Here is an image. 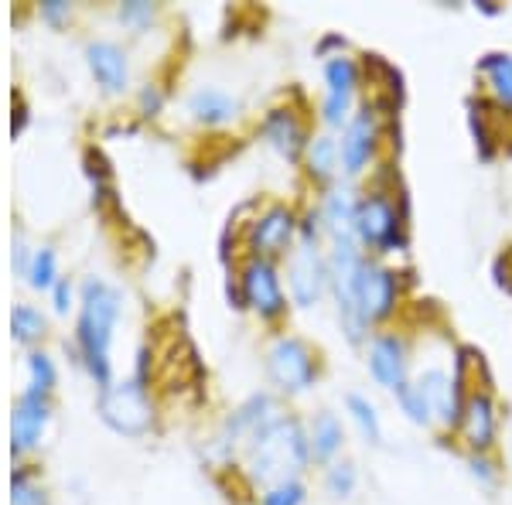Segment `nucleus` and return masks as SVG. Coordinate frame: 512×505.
<instances>
[{"label": "nucleus", "instance_id": "1", "mask_svg": "<svg viewBox=\"0 0 512 505\" xmlns=\"http://www.w3.org/2000/svg\"><path fill=\"white\" fill-rule=\"evenodd\" d=\"M328 267H332V311L335 325L352 349L362 352L369 335L396 325L407 304L410 270L400 263L376 260L355 243V236L328 239Z\"/></svg>", "mask_w": 512, "mask_h": 505}, {"label": "nucleus", "instance_id": "2", "mask_svg": "<svg viewBox=\"0 0 512 505\" xmlns=\"http://www.w3.org/2000/svg\"><path fill=\"white\" fill-rule=\"evenodd\" d=\"M410 192L390 157L362 181L359 209H355L352 236L376 260H403L410 253Z\"/></svg>", "mask_w": 512, "mask_h": 505}, {"label": "nucleus", "instance_id": "3", "mask_svg": "<svg viewBox=\"0 0 512 505\" xmlns=\"http://www.w3.org/2000/svg\"><path fill=\"white\" fill-rule=\"evenodd\" d=\"M239 468L260 492L277 482H287V478H308L315 461H311L308 430H304L301 413H294L291 407L280 413L274 424L243 451Z\"/></svg>", "mask_w": 512, "mask_h": 505}, {"label": "nucleus", "instance_id": "4", "mask_svg": "<svg viewBox=\"0 0 512 505\" xmlns=\"http://www.w3.org/2000/svg\"><path fill=\"white\" fill-rule=\"evenodd\" d=\"M123 314V294L110 280L86 277L79 287V321H76V349L79 362L86 366L89 379L103 389L113 383V331Z\"/></svg>", "mask_w": 512, "mask_h": 505}, {"label": "nucleus", "instance_id": "5", "mask_svg": "<svg viewBox=\"0 0 512 505\" xmlns=\"http://www.w3.org/2000/svg\"><path fill=\"white\" fill-rule=\"evenodd\" d=\"M263 376H267L270 393H277L284 403L304 400L325 379V359L318 345L301 331L280 328L263 345Z\"/></svg>", "mask_w": 512, "mask_h": 505}, {"label": "nucleus", "instance_id": "6", "mask_svg": "<svg viewBox=\"0 0 512 505\" xmlns=\"http://www.w3.org/2000/svg\"><path fill=\"white\" fill-rule=\"evenodd\" d=\"M369 82L362 55H338V59L321 62V93L315 103V127L328 134H342L359 106L366 103Z\"/></svg>", "mask_w": 512, "mask_h": 505}, {"label": "nucleus", "instance_id": "7", "mask_svg": "<svg viewBox=\"0 0 512 505\" xmlns=\"http://www.w3.org/2000/svg\"><path fill=\"white\" fill-rule=\"evenodd\" d=\"M393 117L366 96V103L359 106V113L345 123V130L338 134V154H342V178L362 185L373 171L383 164L386 157V140H390Z\"/></svg>", "mask_w": 512, "mask_h": 505}, {"label": "nucleus", "instance_id": "8", "mask_svg": "<svg viewBox=\"0 0 512 505\" xmlns=\"http://www.w3.org/2000/svg\"><path fill=\"white\" fill-rule=\"evenodd\" d=\"M301 239V209L284 198L256 205V212L243 222V256L284 263Z\"/></svg>", "mask_w": 512, "mask_h": 505}, {"label": "nucleus", "instance_id": "9", "mask_svg": "<svg viewBox=\"0 0 512 505\" xmlns=\"http://www.w3.org/2000/svg\"><path fill=\"white\" fill-rule=\"evenodd\" d=\"M362 366H366L369 383L383 393L396 396L403 386L410 383L417 366V342L403 325L379 328L369 335V342L362 345Z\"/></svg>", "mask_w": 512, "mask_h": 505}, {"label": "nucleus", "instance_id": "10", "mask_svg": "<svg viewBox=\"0 0 512 505\" xmlns=\"http://www.w3.org/2000/svg\"><path fill=\"white\" fill-rule=\"evenodd\" d=\"M239 287H243L246 311L253 314L260 325L277 328L291 318L294 304L284 284V267L274 260H260V256H243L236 267Z\"/></svg>", "mask_w": 512, "mask_h": 505}, {"label": "nucleus", "instance_id": "11", "mask_svg": "<svg viewBox=\"0 0 512 505\" xmlns=\"http://www.w3.org/2000/svg\"><path fill=\"white\" fill-rule=\"evenodd\" d=\"M280 267H284V284L294 311H318L321 304L332 301V267H328L325 243L297 239L291 256Z\"/></svg>", "mask_w": 512, "mask_h": 505}, {"label": "nucleus", "instance_id": "12", "mask_svg": "<svg viewBox=\"0 0 512 505\" xmlns=\"http://www.w3.org/2000/svg\"><path fill=\"white\" fill-rule=\"evenodd\" d=\"M96 413L113 434L120 437H144L154 427V400L144 379H113L110 386L99 389Z\"/></svg>", "mask_w": 512, "mask_h": 505}, {"label": "nucleus", "instance_id": "13", "mask_svg": "<svg viewBox=\"0 0 512 505\" xmlns=\"http://www.w3.org/2000/svg\"><path fill=\"white\" fill-rule=\"evenodd\" d=\"M502 430H506V413H502V400L495 393V383H482L478 379L451 441H458L461 454H499L502 437H506Z\"/></svg>", "mask_w": 512, "mask_h": 505}, {"label": "nucleus", "instance_id": "14", "mask_svg": "<svg viewBox=\"0 0 512 505\" xmlns=\"http://www.w3.org/2000/svg\"><path fill=\"white\" fill-rule=\"evenodd\" d=\"M284 410H287V403L280 400L277 393H270V389H256V393H250L246 400H239L236 407L229 410V417L222 420L216 447L226 454V458L239 461L246 447H250L270 424H274Z\"/></svg>", "mask_w": 512, "mask_h": 505}, {"label": "nucleus", "instance_id": "15", "mask_svg": "<svg viewBox=\"0 0 512 505\" xmlns=\"http://www.w3.org/2000/svg\"><path fill=\"white\" fill-rule=\"evenodd\" d=\"M311 134H315V123H311L308 113L294 103H274L260 113V123H256V137L274 151L280 161L291 164V168H301L304 147H308Z\"/></svg>", "mask_w": 512, "mask_h": 505}, {"label": "nucleus", "instance_id": "16", "mask_svg": "<svg viewBox=\"0 0 512 505\" xmlns=\"http://www.w3.org/2000/svg\"><path fill=\"white\" fill-rule=\"evenodd\" d=\"M304 430H308V447L315 468H325L349 454V424H345L342 410L315 407L311 413H304Z\"/></svg>", "mask_w": 512, "mask_h": 505}, {"label": "nucleus", "instance_id": "17", "mask_svg": "<svg viewBox=\"0 0 512 505\" xmlns=\"http://www.w3.org/2000/svg\"><path fill=\"white\" fill-rule=\"evenodd\" d=\"M359 195L362 185L355 181H338V185L325 188L311 198V209H315L321 229H325V239H342L352 236V222H355V209H359Z\"/></svg>", "mask_w": 512, "mask_h": 505}, {"label": "nucleus", "instance_id": "18", "mask_svg": "<svg viewBox=\"0 0 512 505\" xmlns=\"http://www.w3.org/2000/svg\"><path fill=\"white\" fill-rule=\"evenodd\" d=\"M86 65L93 72L96 86L110 96H120L127 93L130 86V55L127 48L117 45L110 38H96L86 45Z\"/></svg>", "mask_w": 512, "mask_h": 505}, {"label": "nucleus", "instance_id": "19", "mask_svg": "<svg viewBox=\"0 0 512 505\" xmlns=\"http://www.w3.org/2000/svg\"><path fill=\"white\" fill-rule=\"evenodd\" d=\"M301 175L311 188L325 192L342 181V154H338V134H328V130H318L311 134L308 147H304L301 157Z\"/></svg>", "mask_w": 512, "mask_h": 505}, {"label": "nucleus", "instance_id": "20", "mask_svg": "<svg viewBox=\"0 0 512 505\" xmlns=\"http://www.w3.org/2000/svg\"><path fill=\"white\" fill-rule=\"evenodd\" d=\"M478 96H485L499 113L512 117V52L489 48L475 59Z\"/></svg>", "mask_w": 512, "mask_h": 505}, {"label": "nucleus", "instance_id": "21", "mask_svg": "<svg viewBox=\"0 0 512 505\" xmlns=\"http://www.w3.org/2000/svg\"><path fill=\"white\" fill-rule=\"evenodd\" d=\"M185 113L198 123V127L222 130V127H229V123L239 120L243 103H239V99L222 86H195L185 99Z\"/></svg>", "mask_w": 512, "mask_h": 505}, {"label": "nucleus", "instance_id": "22", "mask_svg": "<svg viewBox=\"0 0 512 505\" xmlns=\"http://www.w3.org/2000/svg\"><path fill=\"white\" fill-rule=\"evenodd\" d=\"M495 106L489 103L485 96H468L465 99V127H468V137H472V147H475V157L482 164H495L502 154V130L495 123Z\"/></svg>", "mask_w": 512, "mask_h": 505}, {"label": "nucleus", "instance_id": "23", "mask_svg": "<svg viewBox=\"0 0 512 505\" xmlns=\"http://www.w3.org/2000/svg\"><path fill=\"white\" fill-rule=\"evenodd\" d=\"M48 417H52L48 396H38L24 389L11 417V451L24 454V451H31V447H38L41 434H45V427H48Z\"/></svg>", "mask_w": 512, "mask_h": 505}, {"label": "nucleus", "instance_id": "24", "mask_svg": "<svg viewBox=\"0 0 512 505\" xmlns=\"http://www.w3.org/2000/svg\"><path fill=\"white\" fill-rule=\"evenodd\" d=\"M342 417H345V424H349V430H355V437H359L366 447H383L386 424H383V413H379V403L369 393L349 389V393L342 396Z\"/></svg>", "mask_w": 512, "mask_h": 505}, {"label": "nucleus", "instance_id": "25", "mask_svg": "<svg viewBox=\"0 0 512 505\" xmlns=\"http://www.w3.org/2000/svg\"><path fill=\"white\" fill-rule=\"evenodd\" d=\"M359 482H362L359 465H355V458H349V454L332 461V465L318 468V485L328 502H338V505L352 502L355 492H359Z\"/></svg>", "mask_w": 512, "mask_h": 505}, {"label": "nucleus", "instance_id": "26", "mask_svg": "<svg viewBox=\"0 0 512 505\" xmlns=\"http://www.w3.org/2000/svg\"><path fill=\"white\" fill-rule=\"evenodd\" d=\"M465 458V471L468 478L482 488V492H499L502 482H506V458L502 454H461Z\"/></svg>", "mask_w": 512, "mask_h": 505}, {"label": "nucleus", "instance_id": "27", "mask_svg": "<svg viewBox=\"0 0 512 505\" xmlns=\"http://www.w3.org/2000/svg\"><path fill=\"white\" fill-rule=\"evenodd\" d=\"M308 499H311L308 478H287V482L263 488L256 505H308Z\"/></svg>", "mask_w": 512, "mask_h": 505}, {"label": "nucleus", "instance_id": "28", "mask_svg": "<svg viewBox=\"0 0 512 505\" xmlns=\"http://www.w3.org/2000/svg\"><path fill=\"white\" fill-rule=\"evenodd\" d=\"M59 260H55L52 246H41V250L31 253V267H28V284L35 291H52L59 284Z\"/></svg>", "mask_w": 512, "mask_h": 505}, {"label": "nucleus", "instance_id": "29", "mask_svg": "<svg viewBox=\"0 0 512 505\" xmlns=\"http://www.w3.org/2000/svg\"><path fill=\"white\" fill-rule=\"evenodd\" d=\"M55 379H59V372H55L52 355H45V352H31V355H28V393L52 396Z\"/></svg>", "mask_w": 512, "mask_h": 505}, {"label": "nucleus", "instance_id": "30", "mask_svg": "<svg viewBox=\"0 0 512 505\" xmlns=\"http://www.w3.org/2000/svg\"><path fill=\"white\" fill-rule=\"evenodd\" d=\"M45 314L35 311L31 304H18L11 314V331H14V338H18L21 345H31V342H38L41 335H45Z\"/></svg>", "mask_w": 512, "mask_h": 505}, {"label": "nucleus", "instance_id": "31", "mask_svg": "<svg viewBox=\"0 0 512 505\" xmlns=\"http://www.w3.org/2000/svg\"><path fill=\"white\" fill-rule=\"evenodd\" d=\"M154 18H158V7H154L151 0H123V4L117 7V21L127 31H134V35L151 28Z\"/></svg>", "mask_w": 512, "mask_h": 505}, {"label": "nucleus", "instance_id": "32", "mask_svg": "<svg viewBox=\"0 0 512 505\" xmlns=\"http://www.w3.org/2000/svg\"><path fill=\"white\" fill-rule=\"evenodd\" d=\"M11 505H48L45 488L35 482L28 468H14L11 475Z\"/></svg>", "mask_w": 512, "mask_h": 505}, {"label": "nucleus", "instance_id": "33", "mask_svg": "<svg viewBox=\"0 0 512 505\" xmlns=\"http://www.w3.org/2000/svg\"><path fill=\"white\" fill-rule=\"evenodd\" d=\"M355 52L349 35H342V31H321L318 41H315V59L318 62H328V59H338V55H349Z\"/></svg>", "mask_w": 512, "mask_h": 505}, {"label": "nucleus", "instance_id": "34", "mask_svg": "<svg viewBox=\"0 0 512 505\" xmlns=\"http://www.w3.org/2000/svg\"><path fill=\"white\" fill-rule=\"evenodd\" d=\"M86 175L93 181V192L99 198L110 195V164L103 161V154L99 151H86Z\"/></svg>", "mask_w": 512, "mask_h": 505}, {"label": "nucleus", "instance_id": "35", "mask_svg": "<svg viewBox=\"0 0 512 505\" xmlns=\"http://www.w3.org/2000/svg\"><path fill=\"white\" fill-rule=\"evenodd\" d=\"M164 103H168V96H164V89L158 86V82H147V86H140V93H137L140 117H161Z\"/></svg>", "mask_w": 512, "mask_h": 505}, {"label": "nucleus", "instance_id": "36", "mask_svg": "<svg viewBox=\"0 0 512 505\" xmlns=\"http://www.w3.org/2000/svg\"><path fill=\"white\" fill-rule=\"evenodd\" d=\"M492 280L499 291H506L512 297V253H499L492 263Z\"/></svg>", "mask_w": 512, "mask_h": 505}, {"label": "nucleus", "instance_id": "37", "mask_svg": "<svg viewBox=\"0 0 512 505\" xmlns=\"http://www.w3.org/2000/svg\"><path fill=\"white\" fill-rule=\"evenodd\" d=\"M72 301H76V287H72L69 280L62 277L59 284L52 287V304H55V311H59V314H69Z\"/></svg>", "mask_w": 512, "mask_h": 505}, {"label": "nucleus", "instance_id": "38", "mask_svg": "<svg viewBox=\"0 0 512 505\" xmlns=\"http://www.w3.org/2000/svg\"><path fill=\"white\" fill-rule=\"evenodd\" d=\"M69 14H72V4H69V0H45V4H41V18H45L48 24L69 21Z\"/></svg>", "mask_w": 512, "mask_h": 505}, {"label": "nucleus", "instance_id": "39", "mask_svg": "<svg viewBox=\"0 0 512 505\" xmlns=\"http://www.w3.org/2000/svg\"><path fill=\"white\" fill-rule=\"evenodd\" d=\"M472 7L482 18H502L506 14V4H499V0H472Z\"/></svg>", "mask_w": 512, "mask_h": 505}, {"label": "nucleus", "instance_id": "40", "mask_svg": "<svg viewBox=\"0 0 512 505\" xmlns=\"http://www.w3.org/2000/svg\"><path fill=\"white\" fill-rule=\"evenodd\" d=\"M24 123H28V106H24V99L18 96V99H14V120H11V134L14 137L24 130Z\"/></svg>", "mask_w": 512, "mask_h": 505}, {"label": "nucleus", "instance_id": "41", "mask_svg": "<svg viewBox=\"0 0 512 505\" xmlns=\"http://www.w3.org/2000/svg\"><path fill=\"white\" fill-rule=\"evenodd\" d=\"M502 458H506V471H509V478H512V437H509V444H506V454H502Z\"/></svg>", "mask_w": 512, "mask_h": 505}]
</instances>
